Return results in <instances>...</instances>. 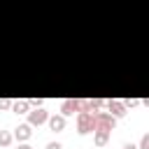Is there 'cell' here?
<instances>
[{"label": "cell", "instance_id": "1", "mask_svg": "<svg viewBox=\"0 0 149 149\" xmlns=\"http://www.w3.org/2000/svg\"><path fill=\"white\" fill-rule=\"evenodd\" d=\"M77 128H79L81 135L95 130V114H91V112H79V116H77Z\"/></svg>", "mask_w": 149, "mask_h": 149}, {"label": "cell", "instance_id": "2", "mask_svg": "<svg viewBox=\"0 0 149 149\" xmlns=\"http://www.w3.org/2000/svg\"><path fill=\"white\" fill-rule=\"evenodd\" d=\"M95 128L100 130H112L114 128V116L109 112H98L95 114Z\"/></svg>", "mask_w": 149, "mask_h": 149}, {"label": "cell", "instance_id": "3", "mask_svg": "<svg viewBox=\"0 0 149 149\" xmlns=\"http://www.w3.org/2000/svg\"><path fill=\"white\" fill-rule=\"evenodd\" d=\"M81 109V102L79 100H74V98H70V100H65L63 105H61V112H63V116H68V114H74V112H79Z\"/></svg>", "mask_w": 149, "mask_h": 149}, {"label": "cell", "instance_id": "4", "mask_svg": "<svg viewBox=\"0 0 149 149\" xmlns=\"http://www.w3.org/2000/svg\"><path fill=\"white\" fill-rule=\"evenodd\" d=\"M28 114H30V123H33V126H40V123H44V121L49 119V114H47L42 107H37V109H30Z\"/></svg>", "mask_w": 149, "mask_h": 149}, {"label": "cell", "instance_id": "5", "mask_svg": "<svg viewBox=\"0 0 149 149\" xmlns=\"http://www.w3.org/2000/svg\"><path fill=\"white\" fill-rule=\"evenodd\" d=\"M107 109H109L112 116H123V114H126V105H123L121 100H109V102H107Z\"/></svg>", "mask_w": 149, "mask_h": 149}, {"label": "cell", "instance_id": "6", "mask_svg": "<svg viewBox=\"0 0 149 149\" xmlns=\"http://www.w3.org/2000/svg\"><path fill=\"white\" fill-rule=\"evenodd\" d=\"M47 121H49V128H51V130H63V128H65V116H61V114H54V116H49Z\"/></svg>", "mask_w": 149, "mask_h": 149}, {"label": "cell", "instance_id": "7", "mask_svg": "<svg viewBox=\"0 0 149 149\" xmlns=\"http://www.w3.org/2000/svg\"><path fill=\"white\" fill-rule=\"evenodd\" d=\"M30 133H33V130H30V123H21V126L14 130L16 140H28V137H30Z\"/></svg>", "mask_w": 149, "mask_h": 149}, {"label": "cell", "instance_id": "8", "mask_svg": "<svg viewBox=\"0 0 149 149\" xmlns=\"http://www.w3.org/2000/svg\"><path fill=\"white\" fill-rule=\"evenodd\" d=\"M95 144L98 147H102V144H107V140H109V130H100V128H95Z\"/></svg>", "mask_w": 149, "mask_h": 149}, {"label": "cell", "instance_id": "9", "mask_svg": "<svg viewBox=\"0 0 149 149\" xmlns=\"http://www.w3.org/2000/svg\"><path fill=\"white\" fill-rule=\"evenodd\" d=\"M12 107H14L16 114H26L28 112V100H16V102H12Z\"/></svg>", "mask_w": 149, "mask_h": 149}, {"label": "cell", "instance_id": "10", "mask_svg": "<svg viewBox=\"0 0 149 149\" xmlns=\"http://www.w3.org/2000/svg\"><path fill=\"white\" fill-rule=\"evenodd\" d=\"M12 142V133H7V130H0V144L2 147H7Z\"/></svg>", "mask_w": 149, "mask_h": 149}, {"label": "cell", "instance_id": "11", "mask_svg": "<svg viewBox=\"0 0 149 149\" xmlns=\"http://www.w3.org/2000/svg\"><path fill=\"white\" fill-rule=\"evenodd\" d=\"M140 149H149V133H147V135L140 140Z\"/></svg>", "mask_w": 149, "mask_h": 149}, {"label": "cell", "instance_id": "12", "mask_svg": "<svg viewBox=\"0 0 149 149\" xmlns=\"http://www.w3.org/2000/svg\"><path fill=\"white\" fill-rule=\"evenodd\" d=\"M28 105H35V107H40V105H42V98H33V100H28Z\"/></svg>", "mask_w": 149, "mask_h": 149}, {"label": "cell", "instance_id": "13", "mask_svg": "<svg viewBox=\"0 0 149 149\" xmlns=\"http://www.w3.org/2000/svg\"><path fill=\"white\" fill-rule=\"evenodd\" d=\"M47 149H63V147H61V142H49Z\"/></svg>", "mask_w": 149, "mask_h": 149}, {"label": "cell", "instance_id": "14", "mask_svg": "<svg viewBox=\"0 0 149 149\" xmlns=\"http://www.w3.org/2000/svg\"><path fill=\"white\" fill-rule=\"evenodd\" d=\"M0 107H2V109H7V107H12V100H0Z\"/></svg>", "mask_w": 149, "mask_h": 149}, {"label": "cell", "instance_id": "15", "mask_svg": "<svg viewBox=\"0 0 149 149\" xmlns=\"http://www.w3.org/2000/svg\"><path fill=\"white\" fill-rule=\"evenodd\" d=\"M123 149H140V147H137V144H133V142H126V144H123Z\"/></svg>", "mask_w": 149, "mask_h": 149}, {"label": "cell", "instance_id": "16", "mask_svg": "<svg viewBox=\"0 0 149 149\" xmlns=\"http://www.w3.org/2000/svg\"><path fill=\"white\" fill-rule=\"evenodd\" d=\"M28 147H30V144H21V147H19V149H28Z\"/></svg>", "mask_w": 149, "mask_h": 149}, {"label": "cell", "instance_id": "17", "mask_svg": "<svg viewBox=\"0 0 149 149\" xmlns=\"http://www.w3.org/2000/svg\"><path fill=\"white\" fill-rule=\"evenodd\" d=\"M144 105H147V107H149V98H147V100H144Z\"/></svg>", "mask_w": 149, "mask_h": 149}, {"label": "cell", "instance_id": "18", "mask_svg": "<svg viewBox=\"0 0 149 149\" xmlns=\"http://www.w3.org/2000/svg\"><path fill=\"white\" fill-rule=\"evenodd\" d=\"M28 149H33V147H28Z\"/></svg>", "mask_w": 149, "mask_h": 149}]
</instances>
